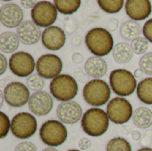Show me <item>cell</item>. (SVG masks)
I'll return each instance as SVG.
<instances>
[{
	"instance_id": "6da1fadb",
	"label": "cell",
	"mask_w": 152,
	"mask_h": 151,
	"mask_svg": "<svg viewBox=\"0 0 152 151\" xmlns=\"http://www.w3.org/2000/svg\"><path fill=\"white\" fill-rule=\"evenodd\" d=\"M86 44L88 50L96 57L108 55L114 48V40L111 33L104 28H94L86 35Z\"/></svg>"
},
{
	"instance_id": "7a4b0ae2",
	"label": "cell",
	"mask_w": 152,
	"mask_h": 151,
	"mask_svg": "<svg viewBox=\"0 0 152 151\" xmlns=\"http://www.w3.org/2000/svg\"><path fill=\"white\" fill-rule=\"evenodd\" d=\"M110 118L107 112L99 108L87 109L82 117L81 127L89 136L100 137L109 129Z\"/></svg>"
},
{
	"instance_id": "3957f363",
	"label": "cell",
	"mask_w": 152,
	"mask_h": 151,
	"mask_svg": "<svg viewBox=\"0 0 152 151\" xmlns=\"http://www.w3.org/2000/svg\"><path fill=\"white\" fill-rule=\"evenodd\" d=\"M52 96L59 101H72L78 93L77 80L70 75L61 74L53 78L49 85Z\"/></svg>"
},
{
	"instance_id": "277c9868",
	"label": "cell",
	"mask_w": 152,
	"mask_h": 151,
	"mask_svg": "<svg viewBox=\"0 0 152 151\" xmlns=\"http://www.w3.org/2000/svg\"><path fill=\"white\" fill-rule=\"evenodd\" d=\"M137 81L131 71L124 69L112 70L110 74V86L113 93L120 97H126L137 89Z\"/></svg>"
},
{
	"instance_id": "5b68a950",
	"label": "cell",
	"mask_w": 152,
	"mask_h": 151,
	"mask_svg": "<svg viewBox=\"0 0 152 151\" xmlns=\"http://www.w3.org/2000/svg\"><path fill=\"white\" fill-rule=\"evenodd\" d=\"M110 85L102 79L90 80L83 88V98L91 106L100 107L105 105L111 94Z\"/></svg>"
},
{
	"instance_id": "8992f818",
	"label": "cell",
	"mask_w": 152,
	"mask_h": 151,
	"mask_svg": "<svg viewBox=\"0 0 152 151\" xmlns=\"http://www.w3.org/2000/svg\"><path fill=\"white\" fill-rule=\"evenodd\" d=\"M39 136L44 144L50 148L62 145L68 137L66 126L58 120L51 119L45 122L39 130Z\"/></svg>"
},
{
	"instance_id": "52a82bcc",
	"label": "cell",
	"mask_w": 152,
	"mask_h": 151,
	"mask_svg": "<svg viewBox=\"0 0 152 151\" xmlns=\"http://www.w3.org/2000/svg\"><path fill=\"white\" fill-rule=\"evenodd\" d=\"M37 129L36 117L28 112L16 114L11 121V133L14 137L26 140L32 137Z\"/></svg>"
},
{
	"instance_id": "ba28073f",
	"label": "cell",
	"mask_w": 152,
	"mask_h": 151,
	"mask_svg": "<svg viewBox=\"0 0 152 151\" xmlns=\"http://www.w3.org/2000/svg\"><path fill=\"white\" fill-rule=\"evenodd\" d=\"M107 115L110 121L116 125H124L133 117L132 104L123 97H115L107 105Z\"/></svg>"
},
{
	"instance_id": "9c48e42d",
	"label": "cell",
	"mask_w": 152,
	"mask_h": 151,
	"mask_svg": "<svg viewBox=\"0 0 152 151\" xmlns=\"http://www.w3.org/2000/svg\"><path fill=\"white\" fill-rule=\"evenodd\" d=\"M32 21L39 28H49L56 21L58 11L55 5L49 1H39L31 10Z\"/></svg>"
},
{
	"instance_id": "30bf717a",
	"label": "cell",
	"mask_w": 152,
	"mask_h": 151,
	"mask_svg": "<svg viewBox=\"0 0 152 151\" xmlns=\"http://www.w3.org/2000/svg\"><path fill=\"white\" fill-rule=\"evenodd\" d=\"M36 68L33 56L27 52H16L9 59V69L11 72L19 77H26L32 75Z\"/></svg>"
},
{
	"instance_id": "8fae6325",
	"label": "cell",
	"mask_w": 152,
	"mask_h": 151,
	"mask_svg": "<svg viewBox=\"0 0 152 151\" xmlns=\"http://www.w3.org/2000/svg\"><path fill=\"white\" fill-rule=\"evenodd\" d=\"M5 102L12 108H20L30 99L28 87L20 82H11L3 90Z\"/></svg>"
},
{
	"instance_id": "7c38bea8",
	"label": "cell",
	"mask_w": 152,
	"mask_h": 151,
	"mask_svg": "<svg viewBox=\"0 0 152 151\" xmlns=\"http://www.w3.org/2000/svg\"><path fill=\"white\" fill-rule=\"evenodd\" d=\"M36 70L41 77L53 80L61 75L62 70V61L56 54H43L37 61Z\"/></svg>"
},
{
	"instance_id": "4fadbf2b",
	"label": "cell",
	"mask_w": 152,
	"mask_h": 151,
	"mask_svg": "<svg viewBox=\"0 0 152 151\" xmlns=\"http://www.w3.org/2000/svg\"><path fill=\"white\" fill-rule=\"evenodd\" d=\"M53 107V97L45 91L35 92L28 101V109L33 115L43 117L48 115Z\"/></svg>"
},
{
	"instance_id": "5bb4252c",
	"label": "cell",
	"mask_w": 152,
	"mask_h": 151,
	"mask_svg": "<svg viewBox=\"0 0 152 151\" xmlns=\"http://www.w3.org/2000/svg\"><path fill=\"white\" fill-rule=\"evenodd\" d=\"M56 115L61 123L74 125L82 119L84 114L81 106L77 102L69 101L59 104L56 109Z\"/></svg>"
},
{
	"instance_id": "9a60e30c",
	"label": "cell",
	"mask_w": 152,
	"mask_h": 151,
	"mask_svg": "<svg viewBox=\"0 0 152 151\" xmlns=\"http://www.w3.org/2000/svg\"><path fill=\"white\" fill-rule=\"evenodd\" d=\"M41 42L47 50L58 51L66 43L65 31L58 26H51L43 31Z\"/></svg>"
},
{
	"instance_id": "2e32d148",
	"label": "cell",
	"mask_w": 152,
	"mask_h": 151,
	"mask_svg": "<svg viewBox=\"0 0 152 151\" xmlns=\"http://www.w3.org/2000/svg\"><path fill=\"white\" fill-rule=\"evenodd\" d=\"M23 16V11L14 3H7L0 8V21L6 28H18L22 23Z\"/></svg>"
},
{
	"instance_id": "e0dca14e",
	"label": "cell",
	"mask_w": 152,
	"mask_h": 151,
	"mask_svg": "<svg viewBox=\"0 0 152 151\" xmlns=\"http://www.w3.org/2000/svg\"><path fill=\"white\" fill-rule=\"evenodd\" d=\"M125 10L132 20H143L151 14V3L149 0H127L125 3Z\"/></svg>"
},
{
	"instance_id": "ac0fdd59",
	"label": "cell",
	"mask_w": 152,
	"mask_h": 151,
	"mask_svg": "<svg viewBox=\"0 0 152 151\" xmlns=\"http://www.w3.org/2000/svg\"><path fill=\"white\" fill-rule=\"evenodd\" d=\"M42 33L43 32L40 28L30 20L23 21L16 28V35L19 40L27 45H33L37 44L40 40Z\"/></svg>"
},
{
	"instance_id": "d6986e66",
	"label": "cell",
	"mask_w": 152,
	"mask_h": 151,
	"mask_svg": "<svg viewBox=\"0 0 152 151\" xmlns=\"http://www.w3.org/2000/svg\"><path fill=\"white\" fill-rule=\"evenodd\" d=\"M86 73L94 79H101L105 76L108 70V65L105 60L101 57H90L85 64Z\"/></svg>"
},
{
	"instance_id": "ffe728a7",
	"label": "cell",
	"mask_w": 152,
	"mask_h": 151,
	"mask_svg": "<svg viewBox=\"0 0 152 151\" xmlns=\"http://www.w3.org/2000/svg\"><path fill=\"white\" fill-rule=\"evenodd\" d=\"M133 122L140 129H147L152 125V111L145 107H141L134 111Z\"/></svg>"
},
{
	"instance_id": "44dd1931",
	"label": "cell",
	"mask_w": 152,
	"mask_h": 151,
	"mask_svg": "<svg viewBox=\"0 0 152 151\" xmlns=\"http://www.w3.org/2000/svg\"><path fill=\"white\" fill-rule=\"evenodd\" d=\"M134 52L132 47L127 43L122 42L117 44L112 51V55L114 60L119 64H125L129 62L133 58Z\"/></svg>"
},
{
	"instance_id": "7402d4cb",
	"label": "cell",
	"mask_w": 152,
	"mask_h": 151,
	"mask_svg": "<svg viewBox=\"0 0 152 151\" xmlns=\"http://www.w3.org/2000/svg\"><path fill=\"white\" fill-rule=\"evenodd\" d=\"M20 40L13 32H3L0 35V50L5 53H14L19 47Z\"/></svg>"
},
{
	"instance_id": "603a6c76",
	"label": "cell",
	"mask_w": 152,
	"mask_h": 151,
	"mask_svg": "<svg viewBox=\"0 0 152 151\" xmlns=\"http://www.w3.org/2000/svg\"><path fill=\"white\" fill-rule=\"evenodd\" d=\"M136 93L143 104L152 105V77H146L138 84Z\"/></svg>"
},
{
	"instance_id": "cb8c5ba5",
	"label": "cell",
	"mask_w": 152,
	"mask_h": 151,
	"mask_svg": "<svg viewBox=\"0 0 152 151\" xmlns=\"http://www.w3.org/2000/svg\"><path fill=\"white\" fill-rule=\"evenodd\" d=\"M141 33H142V28L137 21L129 20L125 21L121 25L120 35L125 40L132 42L135 38L139 37Z\"/></svg>"
},
{
	"instance_id": "d4e9b609",
	"label": "cell",
	"mask_w": 152,
	"mask_h": 151,
	"mask_svg": "<svg viewBox=\"0 0 152 151\" xmlns=\"http://www.w3.org/2000/svg\"><path fill=\"white\" fill-rule=\"evenodd\" d=\"M57 11L65 15H70L75 13L81 5L80 0H55L53 1Z\"/></svg>"
},
{
	"instance_id": "484cf974",
	"label": "cell",
	"mask_w": 152,
	"mask_h": 151,
	"mask_svg": "<svg viewBox=\"0 0 152 151\" xmlns=\"http://www.w3.org/2000/svg\"><path fill=\"white\" fill-rule=\"evenodd\" d=\"M100 8L107 13H118L125 5L123 0H99L97 1Z\"/></svg>"
},
{
	"instance_id": "4316f807",
	"label": "cell",
	"mask_w": 152,
	"mask_h": 151,
	"mask_svg": "<svg viewBox=\"0 0 152 151\" xmlns=\"http://www.w3.org/2000/svg\"><path fill=\"white\" fill-rule=\"evenodd\" d=\"M106 151H132V147L125 138L116 137L108 142Z\"/></svg>"
},
{
	"instance_id": "83f0119b",
	"label": "cell",
	"mask_w": 152,
	"mask_h": 151,
	"mask_svg": "<svg viewBox=\"0 0 152 151\" xmlns=\"http://www.w3.org/2000/svg\"><path fill=\"white\" fill-rule=\"evenodd\" d=\"M131 47L135 54L142 55L145 54L149 49V41L142 36H139L131 42Z\"/></svg>"
},
{
	"instance_id": "f1b7e54d",
	"label": "cell",
	"mask_w": 152,
	"mask_h": 151,
	"mask_svg": "<svg viewBox=\"0 0 152 151\" xmlns=\"http://www.w3.org/2000/svg\"><path fill=\"white\" fill-rule=\"evenodd\" d=\"M26 83L28 89L35 92H40L45 87V80L38 74H32L29 76L27 78Z\"/></svg>"
},
{
	"instance_id": "f546056e",
	"label": "cell",
	"mask_w": 152,
	"mask_h": 151,
	"mask_svg": "<svg viewBox=\"0 0 152 151\" xmlns=\"http://www.w3.org/2000/svg\"><path fill=\"white\" fill-rule=\"evenodd\" d=\"M140 69L143 71L144 74L151 76L152 75V52L145 53L142 56L139 61Z\"/></svg>"
},
{
	"instance_id": "4dcf8cb0",
	"label": "cell",
	"mask_w": 152,
	"mask_h": 151,
	"mask_svg": "<svg viewBox=\"0 0 152 151\" xmlns=\"http://www.w3.org/2000/svg\"><path fill=\"white\" fill-rule=\"evenodd\" d=\"M9 130H11V121L6 114L0 111V138H5Z\"/></svg>"
},
{
	"instance_id": "1f68e13d",
	"label": "cell",
	"mask_w": 152,
	"mask_h": 151,
	"mask_svg": "<svg viewBox=\"0 0 152 151\" xmlns=\"http://www.w3.org/2000/svg\"><path fill=\"white\" fill-rule=\"evenodd\" d=\"M78 22L75 19L67 18L65 20V32L68 34H71L72 32L76 31L78 28Z\"/></svg>"
},
{
	"instance_id": "d6a6232c",
	"label": "cell",
	"mask_w": 152,
	"mask_h": 151,
	"mask_svg": "<svg viewBox=\"0 0 152 151\" xmlns=\"http://www.w3.org/2000/svg\"><path fill=\"white\" fill-rule=\"evenodd\" d=\"M14 151H37V149L32 142H22L15 147Z\"/></svg>"
},
{
	"instance_id": "836d02e7",
	"label": "cell",
	"mask_w": 152,
	"mask_h": 151,
	"mask_svg": "<svg viewBox=\"0 0 152 151\" xmlns=\"http://www.w3.org/2000/svg\"><path fill=\"white\" fill-rule=\"evenodd\" d=\"M142 34L148 41L152 43V18L148 20L144 23L142 28Z\"/></svg>"
},
{
	"instance_id": "e575fe53",
	"label": "cell",
	"mask_w": 152,
	"mask_h": 151,
	"mask_svg": "<svg viewBox=\"0 0 152 151\" xmlns=\"http://www.w3.org/2000/svg\"><path fill=\"white\" fill-rule=\"evenodd\" d=\"M74 78L76 79V80H77L79 83H88L89 81H88V77H89V76L87 75V74H86V73H84L83 72V70L81 69H77L75 71H74Z\"/></svg>"
},
{
	"instance_id": "d590c367",
	"label": "cell",
	"mask_w": 152,
	"mask_h": 151,
	"mask_svg": "<svg viewBox=\"0 0 152 151\" xmlns=\"http://www.w3.org/2000/svg\"><path fill=\"white\" fill-rule=\"evenodd\" d=\"M119 26V20L118 18H110L108 20L107 24H106V29L109 30L110 32L115 31Z\"/></svg>"
},
{
	"instance_id": "8d00e7d4",
	"label": "cell",
	"mask_w": 152,
	"mask_h": 151,
	"mask_svg": "<svg viewBox=\"0 0 152 151\" xmlns=\"http://www.w3.org/2000/svg\"><path fill=\"white\" fill-rule=\"evenodd\" d=\"M78 148L81 150H86L91 147V141L88 138H82L78 142Z\"/></svg>"
},
{
	"instance_id": "74e56055",
	"label": "cell",
	"mask_w": 152,
	"mask_h": 151,
	"mask_svg": "<svg viewBox=\"0 0 152 151\" xmlns=\"http://www.w3.org/2000/svg\"><path fill=\"white\" fill-rule=\"evenodd\" d=\"M37 4V1H34V0H28V1H20V4L22 7L26 8V9H33L36 4Z\"/></svg>"
},
{
	"instance_id": "f35d334b",
	"label": "cell",
	"mask_w": 152,
	"mask_h": 151,
	"mask_svg": "<svg viewBox=\"0 0 152 151\" xmlns=\"http://www.w3.org/2000/svg\"><path fill=\"white\" fill-rule=\"evenodd\" d=\"M71 60L76 64H81L84 61V57L80 53H74L71 56Z\"/></svg>"
},
{
	"instance_id": "ab89813d",
	"label": "cell",
	"mask_w": 152,
	"mask_h": 151,
	"mask_svg": "<svg viewBox=\"0 0 152 151\" xmlns=\"http://www.w3.org/2000/svg\"><path fill=\"white\" fill-rule=\"evenodd\" d=\"M0 58H1V69H0V75L2 76V75L5 72V70H6V69H7V60H6V58L4 57V54H0Z\"/></svg>"
},
{
	"instance_id": "60d3db41",
	"label": "cell",
	"mask_w": 152,
	"mask_h": 151,
	"mask_svg": "<svg viewBox=\"0 0 152 151\" xmlns=\"http://www.w3.org/2000/svg\"><path fill=\"white\" fill-rule=\"evenodd\" d=\"M152 137V131L150 130V131H147L143 136V139H142V143L143 144H149L151 143V139Z\"/></svg>"
},
{
	"instance_id": "b9f144b4",
	"label": "cell",
	"mask_w": 152,
	"mask_h": 151,
	"mask_svg": "<svg viewBox=\"0 0 152 151\" xmlns=\"http://www.w3.org/2000/svg\"><path fill=\"white\" fill-rule=\"evenodd\" d=\"M82 43H83V39L80 36H76L72 39V44L75 47H79L82 44Z\"/></svg>"
},
{
	"instance_id": "7bdbcfd3",
	"label": "cell",
	"mask_w": 152,
	"mask_h": 151,
	"mask_svg": "<svg viewBox=\"0 0 152 151\" xmlns=\"http://www.w3.org/2000/svg\"><path fill=\"white\" fill-rule=\"evenodd\" d=\"M131 136H132L133 140H134V141H138V140H140L142 138V134H141V133L139 131H134V132H132Z\"/></svg>"
},
{
	"instance_id": "ee69618b",
	"label": "cell",
	"mask_w": 152,
	"mask_h": 151,
	"mask_svg": "<svg viewBox=\"0 0 152 151\" xmlns=\"http://www.w3.org/2000/svg\"><path fill=\"white\" fill-rule=\"evenodd\" d=\"M142 75H143V71L141 69H137L134 73V76L135 77V78H142Z\"/></svg>"
},
{
	"instance_id": "f6af8a7d",
	"label": "cell",
	"mask_w": 152,
	"mask_h": 151,
	"mask_svg": "<svg viewBox=\"0 0 152 151\" xmlns=\"http://www.w3.org/2000/svg\"><path fill=\"white\" fill-rule=\"evenodd\" d=\"M0 99H1V103H0V109L3 107V104H4V93H3V91L0 92Z\"/></svg>"
},
{
	"instance_id": "bcb514c9",
	"label": "cell",
	"mask_w": 152,
	"mask_h": 151,
	"mask_svg": "<svg viewBox=\"0 0 152 151\" xmlns=\"http://www.w3.org/2000/svg\"><path fill=\"white\" fill-rule=\"evenodd\" d=\"M137 151H152L151 148H148V147H145V148H142L140 150H138Z\"/></svg>"
},
{
	"instance_id": "7dc6e473",
	"label": "cell",
	"mask_w": 152,
	"mask_h": 151,
	"mask_svg": "<svg viewBox=\"0 0 152 151\" xmlns=\"http://www.w3.org/2000/svg\"><path fill=\"white\" fill-rule=\"evenodd\" d=\"M42 151H59L57 150L56 149H54V148H46V149H44Z\"/></svg>"
},
{
	"instance_id": "c3c4849f",
	"label": "cell",
	"mask_w": 152,
	"mask_h": 151,
	"mask_svg": "<svg viewBox=\"0 0 152 151\" xmlns=\"http://www.w3.org/2000/svg\"><path fill=\"white\" fill-rule=\"evenodd\" d=\"M68 151H80V150H68Z\"/></svg>"
}]
</instances>
